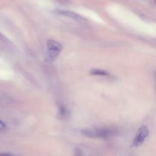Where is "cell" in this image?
Instances as JSON below:
<instances>
[{"label": "cell", "instance_id": "1", "mask_svg": "<svg viewBox=\"0 0 156 156\" xmlns=\"http://www.w3.org/2000/svg\"><path fill=\"white\" fill-rule=\"evenodd\" d=\"M81 134L90 138L108 139L117 134L116 129L110 127H102L96 129H84L80 131Z\"/></svg>", "mask_w": 156, "mask_h": 156}, {"label": "cell", "instance_id": "2", "mask_svg": "<svg viewBox=\"0 0 156 156\" xmlns=\"http://www.w3.org/2000/svg\"><path fill=\"white\" fill-rule=\"evenodd\" d=\"M47 46V60L53 62L56 60L62 49V44L54 40H48L46 43Z\"/></svg>", "mask_w": 156, "mask_h": 156}, {"label": "cell", "instance_id": "3", "mask_svg": "<svg viewBox=\"0 0 156 156\" xmlns=\"http://www.w3.org/2000/svg\"><path fill=\"white\" fill-rule=\"evenodd\" d=\"M149 133V131L147 126L145 125L141 126L136 133V135L132 143L131 147H138L140 146L143 143L145 139L147 137Z\"/></svg>", "mask_w": 156, "mask_h": 156}, {"label": "cell", "instance_id": "4", "mask_svg": "<svg viewBox=\"0 0 156 156\" xmlns=\"http://www.w3.org/2000/svg\"><path fill=\"white\" fill-rule=\"evenodd\" d=\"M57 13L61 15H63V16L69 17L70 18H72L73 20H76L79 22H81V23L86 22L85 18H84L83 16H80V15H79L75 12H73L68 11V10H57Z\"/></svg>", "mask_w": 156, "mask_h": 156}, {"label": "cell", "instance_id": "5", "mask_svg": "<svg viewBox=\"0 0 156 156\" xmlns=\"http://www.w3.org/2000/svg\"><path fill=\"white\" fill-rule=\"evenodd\" d=\"M90 74L93 76H110V73L104 69H91L90 71Z\"/></svg>", "mask_w": 156, "mask_h": 156}, {"label": "cell", "instance_id": "6", "mask_svg": "<svg viewBox=\"0 0 156 156\" xmlns=\"http://www.w3.org/2000/svg\"><path fill=\"white\" fill-rule=\"evenodd\" d=\"M58 114L62 118H65L68 115V109L62 104H59L58 105Z\"/></svg>", "mask_w": 156, "mask_h": 156}, {"label": "cell", "instance_id": "7", "mask_svg": "<svg viewBox=\"0 0 156 156\" xmlns=\"http://www.w3.org/2000/svg\"><path fill=\"white\" fill-rule=\"evenodd\" d=\"M74 155L75 156H85L83 154L82 151L79 148H76L74 150Z\"/></svg>", "mask_w": 156, "mask_h": 156}, {"label": "cell", "instance_id": "8", "mask_svg": "<svg viewBox=\"0 0 156 156\" xmlns=\"http://www.w3.org/2000/svg\"><path fill=\"white\" fill-rule=\"evenodd\" d=\"M0 156H14V155L12 154V153L3 152V153H0Z\"/></svg>", "mask_w": 156, "mask_h": 156}, {"label": "cell", "instance_id": "9", "mask_svg": "<svg viewBox=\"0 0 156 156\" xmlns=\"http://www.w3.org/2000/svg\"><path fill=\"white\" fill-rule=\"evenodd\" d=\"M5 124L0 120V131L1 130H3L4 129H5Z\"/></svg>", "mask_w": 156, "mask_h": 156}]
</instances>
